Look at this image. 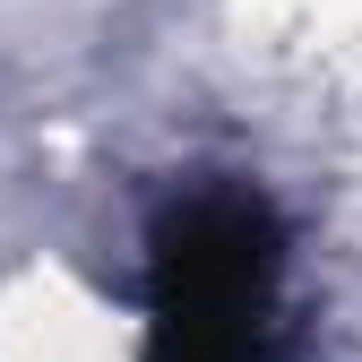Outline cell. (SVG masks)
<instances>
[{
    "instance_id": "6da1fadb",
    "label": "cell",
    "mask_w": 362,
    "mask_h": 362,
    "mask_svg": "<svg viewBox=\"0 0 362 362\" xmlns=\"http://www.w3.org/2000/svg\"><path fill=\"white\" fill-rule=\"evenodd\" d=\"M285 224L259 190L207 181L147 224V362H276Z\"/></svg>"
}]
</instances>
